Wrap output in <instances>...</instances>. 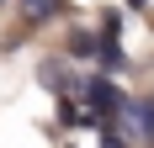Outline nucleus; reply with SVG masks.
<instances>
[{
  "instance_id": "2",
  "label": "nucleus",
  "mask_w": 154,
  "mask_h": 148,
  "mask_svg": "<svg viewBox=\"0 0 154 148\" xmlns=\"http://www.w3.org/2000/svg\"><path fill=\"white\" fill-rule=\"evenodd\" d=\"M138 138H154V101L138 106Z\"/></svg>"
},
{
  "instance_id": "1",
  "label": "nucleus",
  "mask_w": 154,
  "mask_h": 148,
  "mask_svg": "<svg viewBox=\"0 0 154 148\" xmlns=\"http://www.w3.org/2000/svg\"><path fill=\"white\" fill-rule=\"evenodd\" d=\"M85 101H91V117H96V122H112V117L128 106L122 90L112 85V79H91V85H85Z\"/></svg>"
},
{
  "instance_id": "3",
  "label": "nucleus",
  "mask_w": 154,
  "mask_h": 148,
  "mask_svg": "<svg viewBox=\"0 0 154 148\" xmlns=\"http://www.w3.org/2000/svg\"><path fill=\"white\" fill-rule=\"evenodd\" d=\"M59 11V0H27V16L32 21H43V16H53Z\"/></svg>"
}]
</instances>
